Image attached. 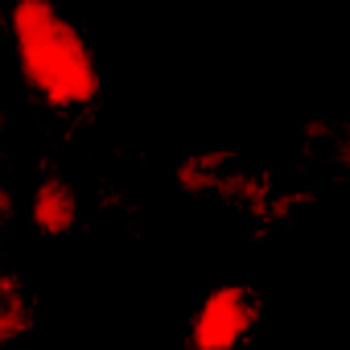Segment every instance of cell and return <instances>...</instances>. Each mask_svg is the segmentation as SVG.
I'll list each match as a JSON object with an SVG mask.
<instances>
[{"label": "cell", "instance_id": "cell-1", "mask_svg": "<svg viewBox=\"0 0 350 350\" xmlns=\"http://www.w3.org/2000/svg\"><path fill=\"white\" fill-rule=\"evenodd\" d=\"M13 29L25 79L50 103H87L99 91V70L87 42L50 5H21L13 13Z\"/></svg>", "mask_w": 350, "mask_h": 350}, {"label": "cell", "instance_id": "cell-2", "mask_svg": "<svg viewBox=\"0 0 350 350\" xmlns=\"http://www.w3.org/2000/svg\"><path fill=\"white\" fill-rule=\"evenodd\" d=\"M256 325V301L247 288H219L202 301L190 325L194 350H235Z\"/></svg>", "mask_w": 350, "mask_h": 350}, {"label": "cell", "instance_id": "cell-3", "mask_svg": "<svg viewBox=\"0 0 350 350\" xmlns=\"http://www.w3.org/2000/svg\"><path fill=\"white\" fill-rule=\"evenodd\" d=\"M79 219V198L66 182H46L38 194H33V223L50 235H62L70 231Z\"/></svg>", "mask_w": 350, "mask_h": 350}]
</instances>
